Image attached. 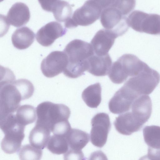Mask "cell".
Segmentation results:
<instances>
[{
  "instance_id": "obj_18",
  "label": "cell",
  "mask_w": 160,
  "mask_h": 160,
  "mask_svg": "<svg viewBox=\"0 0 160 160\" xmlns=\"http://www.w3.org/2000/svg\"><path fill=\"white\" fill-rule=\"evenodd\" d=\"M34 32L27 27L18 28L14 32L11 37L13 46L16 48L22 50L28 48L34 41Z\"/></svg>"
},
{
  "instance_id": "obj_4",
  "label": "cell",
  "mask_w": 160,
  "mask_h": 160,
  "mask_svg": "<svg viewBox=\"0 0 160 160\" xmlns=\"http://www.w3.org/2000/svg\"><path fill=\"white\" fill-rule=\"evenodd\" d=\"M147 65L134 55L125 54L112 65L108 77L113 83L120 84L128 77L138 75Z\"/></svg>"
},
{
  "instance_id": "obj_30",
  "label": "cell",
  "mask_w": 160,
  "mask_h": 160,
  "mask_svg": "<svg viewBox=\"0 0 160 160\" xmlns=\"http://www.w3.org/2000/svg\"><path fill=\"white\" fill-rule=\"evenodd\" d=\"M88 160H108L106 154L101 150L95 151L90 155Z\"/></svg>"
},
{
  "instance_id": "obj_14",
  "label": "cell",
  "mask_w": 160,
  "mask_h": 160,
  "mask_svg": "<svg viewBox=\"0 0 160 160\" xmlns=\"http://www.w3.org/2000/svg\"><path fill=\"white\" fill-rule=\"evenodd\" d=\"M117 37V36L110 30L105 29L98 31L91 42L94 54L98 56L108 54Z\"/></svg>"
},
{
  "instance_id": "obj_2",
  "label": "cell",
  "mask_w": 160,
  "mask_h": 160,
  "mask_svg": "<svg viewBox=\"0 0 160 160\" xmlns=\"http://www.w3.org/2000/svg\"><path fill=\"white\" fill-rule=\"evenodd\" d=\"M112 0H88L74 12L71 18L65 22L68 28L78 25L87 26L99 18L102 10L108 6Z\"/></svg>"
},
{
  "instance_id": "obj_19",
  "label": "cell",
  "mask_w": 160,
  "mask_h": 160,
  "mask_svg": "<svg viewBox=\"0 0 160 160\" xmlns=\"http://www.w3.org/2000/svg\"><path fill=\"white\" fill-rule=\"evenodd\" d=\"M50 130L46 127L36 124L30 132L29 140L32 146L43 149L47 145L50 138Z\"/></svg>"
},
{
  "instance_id": "obj_25",
  "label": "cell",
  "mask_w": 160,
  "mask_h": 160,
  "mask_svg": "<svg viewBox=\"0 0 160 160\" xmlns=\"http://www.w3.org/2000/svg\"><path fill=\"white\" fill-rule=\"evenodd\" d=\"M47 149L52 153L61 154L67 152L68 149V144L66 137L54 135L49 139L47 144Z\"/></svg>"
},
{
  "instance_id": "obj_9",
  "label": "cell",
  "mask_w": 160,
  "mask_h": 160,
  "mask_svg": "<svg viewBox=\"0 0 160 160\" xmlns=\"http://www.w3.org/2000/svg\"><path fill=\"white\" fill-rule=\"evenodd\" d=\"M91 123V142L94 146L101 148L107 141L111 128L109 116L104 112L97 113L92 118Z\"/></svg>"
},
{
  "instance_id": "obj_6",
  "label": "cell",
  "mask_w": 160,
  "mask_h": 160,
  "mask_svg": "<svg viewBox=\"0 0 160 160\" xmlns=\"http://www.w3.org/2000/svg\"><path fill=\"white\" fill-rule=\"evenodd\" d=\"M160 81V75L147 64L138 75L130 78L124 84L139 96L148 95Z\"/></svg>"
},
{
  "instance_id": "obj_16",
  "label": "cell",
  "mask_w": 160,
  "mask_h": 160,
  "mask_svg": "<svg viewBox=\"0 0 160 160\" xmlns=\"http://www.w3.org/2000/svg\"><path fill=\"white\" fill-rule=\"evenodd\" d=\"M29 9L24 3L18 2L13 4L5 18L7 24L19 27L26 24L29 21Z\"/></svg>"
},
{
  "instance_id": "obj_28",
  "label": "cell",
  "mask_w": 160,
  "mask_h": 160,
  "mask_svg": "<svg viewBox=\"0 0 160 160\" xmlns=\"http://www.w3.org/2000/svg\"><path fill=\"white\" fill-rule=\"evenodd\" d=\"M64 160H86L82 150L70 149L63 155Z\"/></svg>"
},
{
  "instance_id": "obj_8",
  "label": "cell",
  "mask_w": 160,
  "mask_h": 160,
  "mask_svg": "<svg viewBox=\"0 0 160 160\" xmlns=\"http://www.w3.org/2000/svg\"><path fill=\"white\" fill-rule=\"evenodd\" d=\"M128 24L138 32L160 35V15L135 10L127 18Z\"/></svg>"
},
{
  "instance_id": "obj_7",
  "label": "cell",
  "mask_w": 160,
  "mask_h": 160,
  "mask_svg": "<svg viewBox=\"0 0 160 160\" xmlns=\"http://www.w3.org/2000/svg\"><path fill=\"white\" fill-rule=\"evenodd\" d=\"M100 18L101 22L105 29L112 31L118 37L123 35L128 29L127 18L115 5L114 0L102 10Z\"/></svg>"
},
{
  "instance_id": "obj_15",
  "label": "cell",
  "mask_w": 160,
  "mask_h": 160,
  "mask_svg": "<svg viewBox=\"0 0 160 160\" xmlns=\"http://www.w3.org/2000/svg\"><path fill=\"white\" fill-rule=\"evenodd\" d=\"M42 8L53 13L55 19L65 22L72 16V8L67 2L62 0H39Z\"/></svg>"
},
{
  "instance_id": "obj_11",
  "label": "cell",
  "mask_w": 160,
  "mask_h": 160,
  "mask_svg": "<svg viewBox=\"0 0 160 160\" xmlns=\"http://www.w3.org/2000/svg\"><path fill=\"white\" fill-rule=\"evenodd\" d=\"M138 97L123 85L109 101V110L110 112L115 114L128 112L130 110L133 102Z\"/></svg>"
},
{
  "instance_id": "obj_12",
  "label": "cell",
  "mask_w": 160,
  "mask_h": 160,
  "mask_svg": "<svg viewBox=\"0 0 160 160\" xmlns=\"http://www.w3.org/2000/svg\"><path fill=\"white\" fill-rule=\"evenodd\" d=\"M144 124L136 113L132 111L118 116L114 122L116 130L126 135L140 130Z\"/></svg>"
},
{
  "instance_id": "obj_20",
  "label": "cell",
  "mask_w": 160,
  "mask_h": 160,
  "mask_svg": "<svg viewBox=\"0 0 160 160\" xmlns=\"http://www.w3.org/2000/svg\"><path fill=\"white\" fill-rule=\"evenodd\" d=\"M25 137L24 132H15L7 133L1 143L2 150L6 153L11 154L20 149Z\"/></svg>"
},
{
  "instance_id": "obj_23",
  "label": "cell",
  "mask_w": 160,
  "mask_h": 160,
  "mask_svg": "<svg viewBox=\"0 0 160 160\" xmlns=\"http://www.w3.org/2000/svg\"><path fill=\"white\" fill-rule=\"evenodd\" d=\"M15 116L18 122L25 127L34 122L37 117L35 108L28 104L20 106L17 110Z\"/></svg>"
},
{
  "instance_id": "obj_24",
  "label": "cell",
  "mask_w": 160,
  "mask_h": 160,
  "mask_svg": "<svg viewBox=\"0 0 160 160\" xmlns=\"http://www.w3.org/2000/svg\"><path fill=\"white\" fill-rule=\"evenodd\" d=\"M145 143L152 148H160V127L156 125L146 126L143 130Z\"/></svg>"
},
{
  "instance_id": "obj_26",
  "label": "cell",
  "mask_w": 160,
  "mask_h": 160,
  "mask_svg": "<svg viewBox=\"0 0 160 160\" xmlns=\"http://www.w3.org/2000/svg\"><path fill=\"white\" fill-rule=\"evenodd\" d=\"M42 154L41 149L26 144L22 147L18 155L20 160H40Z\"/></svg>"
},
{
  "instance_id": "obj_27",
  "label": "cell",
  "mask_w": 160,
  "mask_h": 160,
  "mask_svg": "<svg viewBox=\"0 0 160 160\" xmlns=\"http://www.w3.org/2000/svg\"><path fill=\"white\" fill-rule=\"evenodd\" d=\"M14 83L20 92L23 100L28 99L33 95L34 87L32 83L25 79L15 80Z\"/></svg>"
},
{
  "instance_id": "obj_29",
  "label": "cell",
  "mask_w": 160,
  "mask_h": 160,
  "mask_svg": "<svg viewBox=\"0 0 160 160\" xmlns=\"http://www.w3.org/2000/svg\"><path fill=\"white\" fill-rule=\"evenodd\" d=\"M147 155L151 160H160V148L154 149L148 147Z\"/></svg>"
},
{
  "instance_id": "obj_22",
  "label": "cell",
  "mask_w": 160,
  "mask_h": 160,
  "mask_svg": "<svg viewBox=\"0 0 160 160\" xmlns=\"http://www.w3.org/2000/svg\"><path fill=\"white\" fill-rule=\"evenodd\" d=\"M71 149L81 150L89 141V135L80 129L71 128L66 136Z\"/></svg>"
},
{
  "instance_id": "obj_31",
  "label": "cell",
  "mask_w": 160,
  "mask_h": 160,
  "mask_svg": "<svg viewBox=\"0 0 160 160\" xmlns=\"http://www.w3.org/2000/svg\"><path fill=\"white\" fill-rule=\"evenodd\" d=\"M139 160H151L148 157L147 155H146L141 157Z\"/></svg>"
},
{
  "instance_id": "obj_21",
  "label": "cell",
  "mask_w": 160,
  "mask_h": 160,
  "mask_svg": "<svg viewBox=\"0 0 160 160\" xmlns=\"http://www.w3.org/2000/svg\"><path fill=\"white\" fill-rule=\"evenodd\" d=\"M101 84L97 82L86 88L82 92V97L88 107L97 108L101 101Z\"/></svg>"
},
{
  "instance_id": "obj_3",
  "label": "cell",
  "mask_w": 160,
  "mask_h": 160,
  "mask_svg": "<svg viewBox=\"0 0 160 160\" xmlns=\"http://www.w3.org/2000/svg\"><path fill=\"white\" fill-rule=\"evenodd\" d=\"M37 120L36 124L52 129L60 123L68 121L71 111L66 105L46 101L36 108Z\"/></svg>"
},
{
  "instance_id": "obj_5",
  "label": "cell",
  "mask_w": 160,
  "mask_h": 160,
  "mask_svg": "<svg viewBox=\"0 0 160 160\" xmlns=\"http://www.w3.org/2000/svg\"><path fill=\"white\" fill-rule=\"evenodd\" d=\"M15 76H2L0 85V118L14 113L23 100L22 94L14 83Z\"/></svg>"
},
{
  "instance_id": "obj_10",
  "label": "cell",
  "mask_w": 160,
  "mask_h": 160,
  "mask_svg": "<svg viewBox=\"0 0 160 160\" xmlns=\"http://www.w3.org/2000/svg\"><path fill=\"white\" fill-rule=\"evenodd\" d=\"M68 62L67 56L63 51H54L43 59L41 69L44 76L52 78L63 72Z\"/></svg>"
},
{
  "instance_id": "obj_17",
  "label": "cell",
  "mask_w": 160,
  "mask_h": 160,
  "mask_svg": "<svg viewBox=\"0 0 160 160\" xmlns=\"http://www.w3.org/2000/svg\"><path fill=\"white\" fill-rule=\"evenodd\" d=\"M87 71L96 76H103L108 74L112 65L111 58L108 54L104 56L94 54L88 59Z\"/></svg>"
},
{
  "instance_id": "obj_1",
  "label": "cell",
  "mask_w": 160,
  "mask_h": 160,
  "mask_svg": "<svg viewBox=\"0 0 160 160\" xmlns=\"http://www.w3.org/2000/svg\"><path fill=\"white\" fill-rule=\"evenodd\" d=\"M63 52L67 56L68 62L63 73L72 78H78L87 71L88 59L94 54L91 44L79 39L69 42Z\"/></svg>"
},
{
  "instance_id": "obj_13",
  "label": "cell",
  "mask_w": 160,
  "mask_h": 160,
  "mask_svg": "<svg viewBox=\"0 0 160 160\" xmlns=\"http://www.w3.org/2000/svg\"><path fill=\"white\" fill-rule=\"evenodd\" d=\"M66 32V30L60 23L53 21L47 24L38 30L36 34V39L42 46L48 47Z\"/></svg>"
}]
</instances>
